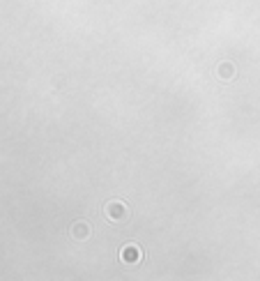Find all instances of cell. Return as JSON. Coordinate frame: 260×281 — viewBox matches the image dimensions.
Wrapping results in <instances>:
<instances>
[{
	"label": "cell",
	"instance_id": "6da1fadb",
	"mask_svg": "<svg viewBox=\"0 0 260 281\" xmlns=\"http://www.w3.org/2000/svg\"><path fill=\"white\" fill-rule=\"evenodd\" d=\"M120 258L125 263H138L140 258H143V254H140V249L136 247V244H127V247H122Z\"/></svg>",
	"mask_w": 260,
	"mask_h": 281
},
{
	"label": "cell",
	"instance_id": "7a4b0ae2",
	"mask_svg": "<svg viewBox=\"0 0 260 281\" xmlns=\"http://www.w3.org/2000/svg\"><path fill=\"white\" fill-rule=\"evenodd\" d=\"M106 212L111 214V219H115V221H120V219H125V217H127V210H125V205H122V203H108Z\"/></svg>",
	"mask_w": 260,
	"mask_h": 281
}]
</instances>
